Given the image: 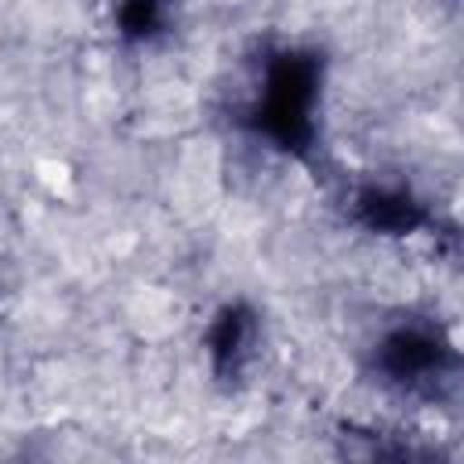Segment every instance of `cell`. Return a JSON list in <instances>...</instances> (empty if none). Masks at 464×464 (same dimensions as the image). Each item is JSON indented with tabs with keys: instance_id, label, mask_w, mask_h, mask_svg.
Returning <instances> with one entry per match:
<instances>
[{
	"instance_id": "6da1fadb",
	"label": "cell",
	"mask_w": 464,
	"mask_h": 464,
	"mask_svg": "<svg viewBox=\"0 0 464 464\" xmlns=\"http://www.w3.org/2000/svg\"><path fill=\"white\" fill-rule=\"evenodd\" d=\"M323 65L308 51H279L265 65V80L246 112L250 127L286 152H304L315 134V102H319Z\"/></svg>"
},
{
	"instance_id": "7a4b0ae2",
	"label": "cell",
	"mask_w": 464,
	"mask_h": 464,
	"mask_svg": "<svg viewBox=\"0 0 464 464\" xmlns=\"http://www.w3.org/2000/svg\"><path fill=\"white\" fill-rule=\"evenodd\" d=\"M453 359L457 355H453L450 341L428 323L395 326L373 348V370L381 373V381L399 392H413V395L435 392V381H442L450 373Z\"/></svg>"
},
{
	"instance_id": "3957f363",
	"label": "cell",
	"mask_w": 464,
	"mask_h": 464,
	"mask_svg": "<svg viewBox=\"0 0 464 464\" xmlns=\"http://www.w3.org/2000/svg\"><path fill=\"white\" fill-rule=\"evenodd\" d=\"M254 341H257V319L254 312L236 301V304H225L210 330H207V355H210V366L221 381H232L243 373V366L250 362L254 355Z\"/></svg>"
},
{
	"instance_id": "277c9868",
	"label": "cell",
	"mask_w": 464,
	"mask_h": 464,
	"mask_svg": "<svg viewBox=\"0 0 464 464\" xmlns=\"http://www.w3.org/2000/svg\"><path fill=\"white\" fill-rule=\"evenodd\" d=\"M355 218L381 236H410L428 221V210L395 185H366L355 192Z\"/></svg>"
},
{
	"instance_id": "5b68a950",
	"label": "cell",
	"mask_w": 464,
	"mask_h": 464,
	"mask_svg": "<svg viewBox=\"0 0 464 464\" xmlns=\"http://www.w3.org/2000/svg\"><path fill=\"white\" fill-rule=\"evenodd\" d=\"M170 22V0H123L116 11L120 36L130 44L156 40Z\"/></svg>"
}]
</instances>
